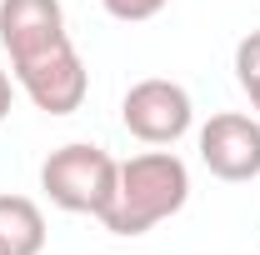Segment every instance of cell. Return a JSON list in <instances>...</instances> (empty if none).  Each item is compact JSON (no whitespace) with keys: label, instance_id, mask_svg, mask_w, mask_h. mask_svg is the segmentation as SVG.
Listing matches in <instances>:
<instances>
[{"label":"cell","instance_id":"6da1fadb","mask_svg":"<svg viewBox=\"0 0 260 255\" xmlns=\"http://www.w3.org/2000/svg\"><path fill=\"white\" fill-rule=\"evenodd\" d=\"M190 200V170L175 150H140V155L120 160V180H115V200L100 215L110 235H145L160 220L180 215Z\"/></svg>","mask_w":260,"mask_h":255},{"label":"cell","instance_id":"7a4b0ae2","mask_svg":"<svg viewBox=\"0 0 260 255\" xmlns=\"http://www.w3.org/2000/svg\"><path fill=\"white\" fill-rule=\"evenodd\" d=\"M115 180H120V160L100 145L70 140L60 150H50L40 165V190L50 195V205H60L70 215H105L115 200Z\"/></svg>","mask_w":260,"mask_h":255},{"label":"cell","instance_id":"3957f363","mask_svg":"<svg viewBox=\"0 0 260 255\" xmlns=\"http://www.w3.org/2000/svg\"><path fill=\"white\" fill-rule=\"evenodd\" d=\"M10 70H15V85L30 95V105L45 110V115H75L85 105L90 70L80 60V50L70 45V35L45 45V50H35V55H25V60H10Z\"/></svg>","mask_w":260,"mask_h":255},{"label":"cell","instance_id":"277c9868","mask_svg":"<svg viewBox=\"0 0 260 255\" xmlns=\"http://www.w3.org/2000/svg\"><path fill=\"white\" fill-rule=\"evenodd\" d=\"M120 120L125 130L140 140V145H175L195 120L190 90L165 80V75H150V80H135L120 100Z\"/></svg>","mask_w":260,"mask_h":255},{"label":"cell","instance_id":"5b68a950","mask_svg":"<svg viewBox=\"0 0 260 255\" xmlns=\"http://www.w3.org/2000/svg\"><path fill=\"white\" fill-rule=\"evenodd\" d=\"M200 165L215 175V180H255L260 175V120L255 115H240V110H220L200 125Z\"/></svg>","mask_w":260,"mask_h":255},{"label":"cell","instance_id":"8992f818","mask_svg":"<svg viewBox=\"0 0 260 255\" xmlns=\"http://www.w3.org/2000/svg\"><path fill=\"white\" fill-rule=\"evenodd\" d=\"M65 40V5L60 0H0V45L10 60Z\"/></svg>","mask_w":260,"mask_h":255},{"label":"cell","instance_id":"52a82bcc","mask_svg":"<svg viewBox=\"0 0 260 255\" xmlns=\"http://www.w3.org/2000/svg\"><path fill=\"white\" fill-rule=\"evenodd\" d=\"M45 235V215L30 195H0V255H40Z\"/></svg>","mask_w":260,"mask_h":255},{"label":"cell","instance_id":"ba28073f","mask_svg":"<svg viewBox=\"0 0 260 255\" xmlns=\"http://www.w3.org/2000/svg\"><path fill=\"white\" fill-rule=\"evenodd\" d=\"M235 80L250 100V110L260 115V30H250L240 45H235Z\"/></svg>","mask_w":260,"mask_h":255},{"label":"cell","instance_id":"9c48e42d","mask_svg":"<svg viewBox=\"0 0 260 255\" xmlns=\"http://www.w3.org/2000/svg\"><path fill=\"white\" fill-rule=\"evenodd\" d=\"M100 5H105L110 20H120V25H140V20H155L170 0H100Z\"/></svg>","mask_w":260,"mask_h":255},{"label":"cell","instance_id":"30bf717a","mask_svg":"<svg viewBox=\"0 0 260 255\" xmlns=\"http://www.w3.org/2000/svg\"><path fill=\"white\" fill-rule=\"evenodd\" d=\"M10 100H15V85H10V75L0 70V120L10 115Z\"/></svg>","mask_w":260,"mask_h":255}]
</instances>
